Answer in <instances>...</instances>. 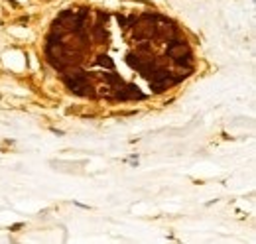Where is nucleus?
Wrapping results in <instances>:
<instances>
[{"label":"nucleus","mask_w":256,"mask_h":244,"mask_svg":"<svg viewBox=\"0 0 256 244\" xmlns=\"http://www.w3.org/2000/svg\"><path fill=\"white\" fill-rule=\"evenodd\" d=\"M114 98H120V100H128V98H144V92L138 91L134 85H126V87H118L116 91L112 92Z\"/></svg>","instance_id":"nucleus-1"},{"label":"nucleus","mask_w":256,"mask_h":244,"mask_svg":"<svg viewBox=\"0 0 256 244\" xmlns=\"http://www.w3.org/2000/svg\"><path fill=\"white\" fill-rule=\"evenodd\" d=\"M96 63L102 65V67H106V69H112V67H114V61L110 60V58H106V56H98Z\"/></svg>","instance_id":"nucleus-2"},{"label":"nucleus","mask_w":256,"mask_h":244,"mask_svg":"<svg viewBox=\"0 0 256 244\" xmlns=\"http://www.w3.org/2000/svg\"><path fill=\"white\" fill-rule=\"evenodd\" d=\"M150 50H152V46H150V40H144L138 48H136V54H150Z\"/></svg>","instance_id":"nucleus-3"},{"label":"nucleus","mask_w":256,"mask_h":244,"mask_svg":"<svg viewBox=\"0 0 256 244\" xmlns=\"http://www.w3.org/2000/svg\"><path fill=\"white\" fill-rule=\"evenodd\" d=\"M104 79H106L108 83H114V85H120V83H122L120 75H116V73H106V75H104Z\"/></svg>","instance_id":"nucleus-4"}]
</instances>
